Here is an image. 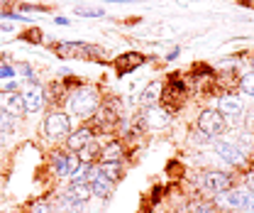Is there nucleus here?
<instances>
[{
    "label": "nucleus",
    "instance_id": "nucleus-8",
    "mask_svg": "<svg viewBox=\"0 0 254 213\" xmlns=\"http://www.w3.org/2000/svg\"><path fill=\"white\" fill-rule=\"evenodd\" d=\"M52 164H54L59 177H68V174H73L78 169V157L71 152H57L54 159H52Z\"/></svg>",
    "mask_w": 254,
    "mask_h": 213
},
{
    "label": "nucleus",
    "instance_id": "nucleus-11",
    "mask_svg": "<svg viewBox=\"0 0 254 213\" xmlns=\"http://www.w3.org/2000/svg\"><path fill=\"white\" fill-rule=\"evenodd\" d=\"M91 140H93V132H91L88 127H81V130H76L73 135H68V150H71V152H81Z\"/></svg>",
    "mask_w": 254,
    "mask_h": 213
},
{
    "label": "nucleus",
    "instance_id": "nucleus-3",
    "mask_svg": "<svg viewBox=\"0 0 254 213\" xmlns=\"http://www.w3.org/2000/svg\"><path fill=\"white\" fill-rule=\"evenodd\" d=\"M44 132H47L52 140H62V137H66V135L71 132V120H68V115L62 113V110L49 113V115L44 118Z\"/></svg>",
    "mask_w": 254,
    "mask_h": 213
},
{
    "label": "nucleus",
    "instance_id": "nucleus-10",
    "mask_svg": "<svg viewBox=\"0 0 254 213\" xmlns=\"http://www.w3.org/2000/svg\"><path fill=\"white\" fill-rule=\"evenodd\" d=\"M218 113L227 115V118H235L242 113V101L237 96H222L220 103H218Z\"/></svg>",
    "mask_w": 254,
    "mask_h": 213
},
{
    "label": "nucleus",
    "instance_id": "nucleus-18",
    "mask_svg": "<svg viewBox=\"0 0 254 213\" xmlns=\"http://www.w3.org/2000/svg\"><path fill=\"white\" fill-rule=\"evenodd\" d=\"M98 154H100V150H98L95 145H91V142H88V145L81 150V154H78V162H81V164H91Z\"/></svg>",
    "mask_w": 254,
    "mask_h": 213
},
{
    "label": "nucleus",
    "instance_id": "nucleus-17",
    "mask_svg": "<svg viewBox=\"0 0 254 213\" xmlns=\"http://www.w3.org/2000/svg\"><path fill=\"white\" fill-rule=\"evenodd\" d=\"M166 122H169V113H166V110H159V108L147 110V125H152V127H164Z\"/></svg>",
    "mask_w": 254,
    "mask_h": 213
},
{
    "label": "nucleus",
    "instance_id": "nucleus-12",
    "mask_svg": "<svg viewBox=\"0 0 254 213\" xmlns=\"http://www.w3.org/2000/svg\"><path fill=\"white\" fill-rule=\"evenodd\" d=\"M215 152L220 154V159H225L227 164H240L242 162V152L230 142H215Z\"/></svg>",
    "mask_w": 254,
    "mask_h": 213
},
{
    "label": "nucleus",
    "instance_id": "nucleus-22",
    "mask_svg": "<svg viewBox=\"0 0 254 213\" xmlns=\"http://www.w3.org/2000/svg\"><path fill=\"white\" fill-rule=\"evenodd\" d=\"M15 76V69L12 66H0V79H10Z\"/></svg>",
    "mask_w": 254,
    "mask_h": 213
},
{
    "label": "nucleus",
    "instance_id": "nucleus-21",
    "mask_svg": "<svg viewBox=\"0 0 254 213\" xmlns=\"http://www.w3.org/2000/svg\"><path fill=\"white\" fill-rule=\"evenodd\" d=\"M78 15H88V17H103L100 7H78Z\"/></svg>",
    "mask_w": 254,
    "mask_h": 213
},
{
    "label": "nucleus",
    "instance_id": "nucleus-2",
    "mask_svg": "<svg viewBox=\"0 0 254 213\" xmlns=\"http://www.w3.org/2000/svg\"><path fill=\"white\" fill-rule=\"evenodd\" d=\"M68 108H71L73 115L88 118V115H93V110L98 108V96H95V91H91V89H81V91H76L71 96Z\"/></svg>",
    "mask_w": 254,
    "mask_h": 213
},
{
    "label": "nucleus",
    "instance_id": "nucleus-7",
    "mask_svg": "<svg viewBox=\"0 0 254 213\" xmlns=\"http://www.w3.org/2000/svg\"><path fill=\"white\" fill-rule=\"evenodd\" d=\"M91 196H93V184H86V182H73L71 184V189L66 191V201L73 204V206L86 204Z\"/></svg>",
    "mask_w": 254,
    "mask_h": 213
},
{
    "label": "nucleus",
    "instance_id": "nucleus-23",
    "mask_svg": "<svg viewBox=\"0 0 254 213\" xmlns=\"http://www.w3.org/2000/svg\"><path fill=\"white\" fill-rule=\"evenodd\" d=\"M47 211H49L47 204H34V206H32V213H47Z\"/></svg>",
    "mask_w": 254,
    "mask_h": 213
},
{
    "label": "nucleus",
    "instance_id": "nucleus-20",
    "mask_svg": "<svg viewBox=\"0 0 254 213\" xmlns=\"http://www.w3.org/2000/svg\"><path fill=\"white\" fill-rule=\"evenodd\" d=\"M0 130H2V132H5V130H12V115L5 113L2 108H0Z\"/></svg>",
    "mask_w": 254,
    "mask_h": 213
},
{
    "label": "nucleus",
    "instance_id": "nucleus-16",
    "mask_svg": "<svg viewBox=\"0 0 254 213\" xmlns=\"http://www.w3.org/2000/svg\"><path fill=\"white\" fill-rule=\"evenodd\" d=\"M93 194L95 196H100V199H108L110 194H113V182L108 179V177H103V174H98L93 182Z\"/></svg>",
    "mask_w": 254,
    "mask_h": 213
},
{
    "label": "nucleus",
    "instance_id": "nucleus-6",
    "mask_svg": "<svg viewBox=\"0 0 254 213\" xmlns=\"http://www.w3.org/2000/svg\"><path fill=\"white\" fill-rule=\"evenodd\" d=\"M203 186H205V191L222 194V191H227V189L232 186V177L225 174V172H208V174L203 177Z\"/></svg>",
    "mask_w": 254,
    "mask_h": 213
},
{
    "label": "nucleus",
    "instance_id": "nucleus-15",
    "mask_svg": "<svg viewBox=\"0 0 254 213\" xmlns=\"http://www.w3.org/2000/svg\"><path fill=\"white\" fill-rule=\"evenodd\" d=\"M161 91H164V84L161 81H154V84H149L144 93H142V103L144 106H154L159 98H161Z\"/></svg>",
    "mask_w": 254,
    "mask_h": 213
},
{
    "label": "nucleus",
    "instance_id": "nucleus-4",
    "mask_svg": "<svg viewBox=\"0 0 254 213\" xmlns=\"http://www.w3.org/2000/svg\"><path fill=\"white\" fill-rule=\"evenodd\" d=\"M198 127L208 135V137H215L225 132V115H220L218 110H203L198 115Z\"/></svg>",
    "mask_w": 254,
    "mask_h": 213
},
{
    "label": "nucleus",
    "instance_id": "nucleus-14",
    "mask_svg": "<svg viewBox=\"0 0 254 213\" xmlns=\"http://www.w3.org/2000/svg\"><path fill=\"white\" fill-rule=\"evenodd\" d=\"M120 157H123V147H120V142H110L108 147H103V150H100V159H103V164H118V162H120Z\"/></svg>",
    "mask_w": 254,
    "mask_h": 213
},
{
    "label": "nucleus",
    "instance_id": "nucleus-5",
    "mask_svg": "<svg viewBox=\"0 0 254 213\" xmlns=\"http://www.w3.org/2000/svg\"><path fill=\"white\" fill-rule=\"evenodd\" d=\"M0 108L5 113H10L12 118H22L27 113V106H25V98L15 91H2L0 93Z\"/></svg>",
    "mask_w": 254,
    "mask_h": 213
},
{
    "label": "nucleus",
    "instance_id": "nucleus-13",
    "mask_svg": "<svg viewBox=\"0 0 254 213\" xmlns=\"http://www.w3.org/2000/svg\"><path fill=\"white\" fill-rule=\"evenodd\" d=\"M25 106H27V110H39L42 108V103H44V93L39 86H30L27 91H25Z\"/></svg>",
    "mask_w": 254,
    "mask_h": 213
},
{
    "label": "nucleus",
    "instance_id": "nucleus-1",
    "mask_svg": "<svg viewBox=\"0 0 254 213\" xmlns=\"http://www.w3.org/2000/svg\"><path fill=\"white\" fill-rule=\"evenodd\" d=\"M218 204L235 209L242 213H254V191H245V189H227L222 196H218Z\"/></svg>",
    "mask_w": 254,
    "mask_h": 213
},
{
    "label": "nucleus",
    "instance_id": "nucleus-19",
    "mask_svg": "<svg viewBox=\"0 0 254 213\" xmlns=\"http://www.w3.org/2000/svg\"><path fill=\"white\" fill-rule=\"evenodd\" d=\"M240 86H242V91L247 93V96H252L254 98V71L245 74V76L240 79Z\"/></svg>",
    "mask_w": 254,
    "mask_h": 213
},
{
    "label": "nucleus",
    "instance_id": "nucleus-25",
    "mask_svg": "<svg viewBox=\"0 0 254 213\" xmlns=\"http://www.w3.org/2000/svg\"><path fill=\"white\" fill-rule=\"evenodd\" d=\"M176 57H179V49H174V52H169V57H166V59H169V61H174V59H176Z\"/></svg>",
    "mask_w": 254,
    "mask_h": 213
},
{
    "label": "nucleus",
    "instance_id": "nucleus-28",
    "mask_svg": "<svg viewBox=\"0 0 254 213\" xmlns=\"http://www.w3.org/2000/svg\"><path fill=\"white\" fill-rule=\"evenodd\" d=\"M5 145V135H2V130H0V147Z\"/></svg>",
    "mask_w": 254,
    "mask_h": 213
},
{
    "label": "nucleus",
    "instance_id": "nucleus-27",
    "mask_svg": "<svg viewBox=\"0 0 254 213\" xmlns=\"http://www.w3.org/2000/svg\"><path fill=\"white\" fill-rule=\"evenodd\" d=\"M103 2H137V0H103Z\"/></svg>",
    "mask_w": 254,
    "mask_h": 213
},
{
    "label": "nucleus",
    "instance_id": "nucleus-9",
    "mask_svg": "<svg viewBox=\"0 0 254 213\" xmlns=\"http://www.w3.org/2000/svg\"><path fill=\"white\" fill-rule=\"evenodd\" d=\"M142 64H144V57H142V54L129 52V54L118 57V61H115V69H118V74H120V76H125V74H129V71H134L137 66H142Z\"/></svg>",
    "mask_w": 254,
    "mask_h": 213
},
{
    "label": "nucleus",
    "instance_id": "nucleus-26",
    "mask_svg": "<svg viewBox=\"0 0 254 213\" xmlns=\"http://www.w3.org/2000/svg\"><path fill=\"white\" fill-rule=\"evenodd\" d=\"M0 30H2V32H10V30H12V25H7V22H2V25H0Z\"/></svg>",
    "mask_w": 254,
    "mask_h": 213
},
{
    "label": "nucleus",
    "instance_id": "nucleus-24",
    "mask_svg": "<svg viewBox=\"0 0 254 213\" xmlns=\"http://www.w3.org/2000/svg\"><path fill=\"white\" fill-rule=\"evenodd\" d=\"M245 182H247V189H250V191H254V169L247 174V177H245Z\"/></svg>",
    "mask_w": 254,
    "mask_h": 213
}]
</instances>
